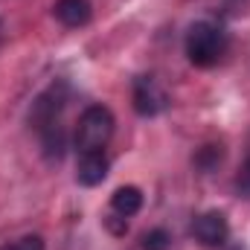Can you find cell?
<instances>
[{"instance_id":"obj_1","label":"cell","mask_w":250,"mask_h":250,"mask_svg":"<svg viewBox=\"0 0 250 250\" xmlns=\"http://www.w3.org/2000/svg\"><path fill=\"white\" fill-rule=\"evenodd\" d=\"M70 102V84L67 82H53L29 111V125L41 137V148L50 160H62L67 148V134H64V111Z\"/></svg>"},{"instance_id":"obj_14","label":"cell","mask_w":250,"mask_h":250,"mask_svg":"<svg viewBox=\"0 0 250 250\" xmlns=\"http://www.w3.org/2000/svg\"><path fill=\"white\" fill-rule=\"evenodd\" d=\"M227 3H230L233 9H239V6H242V0H227Z\"/></svg>"},{"instance_id":"obj_9","label":"cell","mask_w":250,"mask_h":250,"mask_svg":"<svg viewBox=\"0 0 250 250\" xmlns=\"http://www.w3.org/2000/svg\"><path fill=\"white\" fill-rule=\"evenodd\" d=\"M224 160V148L221 146H201L192 157V163L201 169V172H215Z\"/></svg>"},{"instance_id":"obj_10","label":"cell","mask_w":250,"mask_h":250,"mask_svg":"<svg viewBox=\"0 0 250 250\" xmlns=\"http://www.w3.org/2000/svg\"><path fill=\"white\" fill-rule=\"evenodd\" d=\"M169 248H172V236L163 227H154L143 236V250H169Z\"/></svg>"},{"instance_id":"obj_8","label":"cell","mask_w":250,"mask_h":250,"mask_svg":"<svg viewBox=\"0 0 250 250\" xmlns=\"http://www.w3.org/2000/svg\"><path fill=\"white\" fill-rule=\"evenodd\" d=\"M140 209H143V192L137 187H120L111 195V212H117L123 218H131Z\"/></svg>"},{"instance_id":"obj_13","label":"cell","mask_w":250,"mask_h":250,"mask_svg":"<svg viewBox=\"0 0 250 250\" xmlns=\"http://www.w3.org/2000/svg\"><path fill=\"white\" fill-rule=\"evenodd\" d=\"M245 189H250V137H248V154H245Z\"/></svg>"},{"instance_id":"obj_4","label":"cell","mask_w":250,"mask_h":250,"mask_svg":"<svg viewBox=\"0 0 250 250\" xmlns=\"http://www.w3.org/2000/svg\"><path fill=\"white\" fill-rule=\"evenodd\" d=\"M131 105L140 117H157L169 108V96L154 76H137L131 84Z\"/></svg>"},{"instance_id":"obj_2","label":"cell","mask_w":250,"mask_h":250,"mask_svg":"<svg viewBox=\"0 0 250 250\" xmlns=\"http://www.w3.org/2000/svg\"><path fill=\"white\" fill-rule=\"evenodd\" d=\"M227 47H230V38H227L224 26L215 21H195L187 29L184 50L195 67H215L224 59Z\"/></svg>"},{"instance_id":"obj_6","label":"cell","mask_w":250,"mask_h":250,"mask_svg":"<svg viewBox=\"0 0 250 250\" xmlns=\"http://www.w3.org/2000/svg\"><path fill=\"white\" fill-rule=\"evenodd\" d=\"M108 157L105 151H84L79 154V163H76V181L82 187H99L105 178H108Z\"/></svg>"},{"instance_id":"obj_11","label":"cell","mask_w":250,"mask_h":250,"mask_svg":"<svg viewBox=\"0 0 250 250\" xmlns=\"http://www.w3.org/2000/svg\"><path fill=\"white\" fill-rule=\"evenodd\" d=\"M0 250H44V239L41 236H23L15 245H3Z\"/></svg>"},{"instance_id":"obj_15","label":"cell","mask_w":250,"mask_h":250,"mask_svg":"<svg viewBox=\"0 0 250 250\" xmlns=\"http://www.w3.org/2000/svg\"><path fill=\"white\" fill-rule=\"evenodd\" d=\"M0 47H3V23H0Z\"/></svg>"},{"instance_id":"obj_5","label":"cell","mask_w":250,"mask_h":250,"mask_svg":"<svg viewBox=\"0 0 250 250\" xmlns=\"http://www.w3.org/2000/svg\"><path fill=\"white\" fill-rule=\"evenodd\" d=\"M189 233H192V239L201 248H224L227 239H230V221H227L224 212L207 209V212H201V215L192 218Z\"/></svg>"},{"instance_id":"obj_3","label":"cell","mask_w":250,"mask_h":250,"mask_svg":"<svg viewBox=\"0 0 250 250\" xmlns=\"http://www.w3.org/2000/svg\"><path fill=\"white\" fill-rule=\"evenodd\" d=\"M117 120L111 114V108L105 105H87L76 123V134H73V146L79 154L84 151H105V146L114 137Z\"/></svg>"},{"instance_id":"obj_7","label":"cell","mask_w":250,"mask_h":250,"mask_svg":"<svg viewBox=\"0 0 250 250\" xmlns=\"http://www.w3.org/2000/svg\"><path fill=\"white\" fill-rule=\"evenodd\" d=\"M53 12H56V18L62 21L64 26H70V29L84 26V23L90 21V15H93L90 0H59V3L53 6Z\"/></svg>"},{"instance_id":"obj_12","label":"cell","mask_w":250,"mask_h":250,"mask_svg":"<svg viewBox=\"0 0 250 250\" xmlns=\"http://www.w3.org/2000/svg\"><path fill=\"white\" fill-rule=\"evenodd\" d=\"M105 227H108L114 236H125V233H128V218L117 215V212H108V215H105Z\"/></svg>"}]
</instances>
